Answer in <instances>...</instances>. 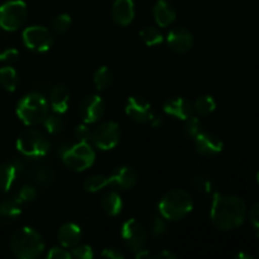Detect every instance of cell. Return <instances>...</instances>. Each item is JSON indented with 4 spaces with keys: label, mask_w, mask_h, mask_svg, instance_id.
Returning a JSON list of instances; mask_svg holds the SVG:
<instances>
[{
    "label": "cell",
    "mask_w": 259,
    "mask_h": 259,
    "mask_svg": "<svg viewBox=\"0 0 259 259\" xmlns=\"http://www.w3.org/2000/svg\"><path fill=\"white\" fill-rule=\"evenodd\" d=\"M247 217V205L235 195L215 194L210 218L218 229L229 232L239 228Z\"/></svg>",
    "instance_id": "cell-1"
},
{
    "label": "cell",
    "mask_w": 259,
    "mask_h": 259,
    "mask_svg": "<svg viewBox=\"0 0 259 259\" xmlns=\"http://www.w3.org/2000/svg\"><path fill=\"white\" fill-rule=\"evenodd\" d=\"M9 247L17 258L34 259L45 250V240L37 230L24 227L12 235Z\"/></svg>",
    "instance_id": "cell-2"
},
{
    "label": "cell",
    "mask_w": 259,
    "mask_h": 259,
    "mask_svg": "<svg viewBox=\"0 0 259 259\" xmlns=\"http://www.w3.org/2000/svg\"><path fill=\"white\" fill-rule=\"evenodd\" d=\"M162 217L171 222L184 219L194 209V200L190 192L182 189H174L163 195L158 205Z\"/></svg>",
    "instance_id": "cell-3"
},
{
    "label": "cell",
    "mask_w": 259,
    "mask_h": 259,
    "mask_svg": "<svg viewBox=\"0 0 259 259\" xmlns=\"http://www.w3.org/2000/svg\"><path fill=\"white\" fill-rule=\"evenodd\" d=\"M18 118L28 126L43 124L48 115V103L39 93H29L23 96L17 105Z\"/></svg>",
    "instance_id": "cell-4"
},
{
    "label": "cell",
    "mask_w": 259,
    "mask_h": 259,
    "mask_svg": "<svg viewBox=\"0 0 259 259\" xmlns=\"http://www.w3.org/2000/svg\"><path fill=\"white\" fill-rule=\"evenodd\" d=\"M17 148L28 158H40L48 153L51 143L47 136L38 129H25L17 139Z\"/></svg>",
    "instance_id": "cell-5"
},
{
    "label": "cell",
    "mask_w": 259,
    "mask_h": 259,
    "mask_svg": "<svg viewBox=\"0 0 259 259\" xmlns=\"http://www.w3.org/2000/svg\"><path fill=\"white\" fill-rule=\"evenodd\" d=\"M95 156V151L88 142H78L76 144H70L61 157L68 168L75 172H82L93 166Z\"/></svg>",
    "instance_id": "cell-6"
},
{
    "label": "cell",
    "mask_w": 259,
    "mask_h": 259,
    "mask_svg": "<svg viewBox=\"0 0 259 259\" xmlns=\"http://www.w3.org/2000/svg\"><path fill=\"white\" fill-rule=\"evenodd\" d=\"M27 17V4L23 0H9L0 7V28L14 32L24 24Z\"/></svg>",
    "instance_id": "cell-7"
},
{
    "label": "cell",
    "mask_w": 259,
    "mask_h": 259,
    "mask_svg": "<svg viewBox=\"0 0 259 259\" xmlns=\"http://www.w3.org/2000/svg\"><path fill=\"white\" fill-rule=\"evenodd\" d=\"M94 146L103 151H110L120 141V126L115 121L101 123L91 132Z\"/></svg>",
    "instance_id": "cell-8"
},
{
    "label": "cell",
    "mask_w": 259,
    "mask_h": 259,
    "mask_svg": "<svg viewBox=\"0 0 259 259\" xmlns=\"http://www.w3.org/2000/svg\"><path fill=\"white\" fill-rule=\"evenodd\" d=\"M23 43L34 52H46L52 47L53 37L50 30L42 25H32L23 32Z\"/></svg>",
    "instance_id": "cell-9"
},
{
    "label": "cell",
    "mask_w": 259,
    "mask_h": 259,
    "mask_svg": "<svg viewBox=\"0 0 259 259\" xmlns=\"http://www.w3.org/2000/svg\"><path fill=\"white\" fill-rule=\"evenodd\" d=\"M121 238L132 252L143 249L147 243V230L136 219H129L121 227Z\"/></svg>",
    "instance_id": "cell-10"
},
{
    "label": "cell",
    "mask_w": 259,
    "mask_h": 259,
    "mask_svg": "<svg viewBox=\"0 0 259 259\" xmlns=\"http://www.w3.org/2000/svg\"><path fill=\"white\" fill-rule=\"evenodd\" d=\"M125 113L132 120L138 124L151 123L154 116L151 104L144 98H139V96H131L126 100Z\"/></svg>",
    "instance_id": "cell-11"
},
{
    "label": "cell",
    "mask_w": 259,
    "mask_h": 259,
    "mask_svg": "<svg viewBox=\"0 0 259 259\" xmlns=\"http://www.w3.org/2000/svg\"><path fill=\"white\" fill-rule=\"evenodd\" d=\"M106 110L105 103L99 95H89L81 101L80 104V116L83 123L91 124L96 123L104 116Z\"/></svg>",
    "instance_id": "cell-12"
},
{
    "label": "cell",
    "mask_w": 259,
    "mask_h": 259,
    "mask_svg": "<svg viewBox=\"0 0 259 259\" xmlns=\"http://www.w3.org/2000/svg\"><path fill=\"white\" fill-rule=\"evenodd\" d=\"M223 141L214 133L202 131L195 138V148L196 152L205 157H214L223 151Z\"/></svg>",
    "instance_id": "cell-13"
},
{
    "label": "cell",
    "mask_w": 259,
    "mask_h": 259,
    "mask_svg": "<svg viewBox=\"0 0 259 259\" xmlns=\"http://www.w3.org/2000/svg\"><path fill=\"white\" fill-rule=\"evenodd\" d=\"M168 47L176 53H186L194 46V35L184 27H176L167 35Z\"/></svg>",
    "instance_id": "cell-14"
},
{
    "label": "cell",
    "mask_w": 259,
    "mask_h": 259,
    "mask_svg": "<svg viewBox=\"0 0 259 259\" xmlns=\"http://www.w3.org/2000/svg\"><path fill=\"white\" fill-rule=\"evenodd\" d=\"M108 180L109 185H114L121 190H131L138 184L139 176L133 167L120 166L111 172L110 176H108Z\"/></svg>",
    "instance_id": "cell-15"
},
{
    "label": "cell",
    "mask_w": 259,
    "mask_h": 259,
    "mask_svg": "<svg viewBox=\"0 0 259 259\" xmlns=\"http://www.w3.org/2000/svg\"><path fill=\"white\" fill-rule=\"evenodd\" d=\"M163 111L176 119L186 120L194 113V104L185 98H172L164 101Z\"/></svg>",
    "instance_id": "cell-16"
},
{
    "label": "cell",
    "mask_w": 259,
    "mask_h": 259,
    "mask_svg": "<svg viewBox=\"0 0 259 259\" xmlns=\"http://www.w3.org/2000/svg\"><path fill=\"white\" fill-rule=\"evenodd\" d=\"M24 169L20 161H10L0 164V191L8 192L14 186L17 177Z\"/></svg>",
    "instance_id": "cell-17"
},
{
    "label": "cell",
    "mask_w": 259,
    "mask_h": 259,
    "mask_svg": "<svg viewBox=\"0 0 259 259\" xmlns=\"http://www.w3.org/2000/svg\"><path fill=\"white\" fill-rule=\"evenodd\" d=\"M136 15L133 0H115L111 7V18L119 25L131 24Z\"/></svg>",
    "instance_id": "cell-18"
},
{
    "label": "cell",
    "mask_w": 259,
    "mask_h": 259,
    "mask_svg": "<svg viewBox=\"0 0 259 259\" xmlns=\"http://www.w3.org/2000/svg\"><path fill=\"white\" fill-rule=\"evenodd\" d=\"M57 238L63 248L76 247L77 244H80L81 238H82L81 228L75 223H65L58 229Z\"/></svg>",
    "instance_id": "cell-19"
},
{
    "label": "cell",
    "mask_w": 259,
    "mask_h": 259,
    "mask_svg": "<svg viewBox=\"0 0 259 259\" xmlns=\"http://www.w3.org/2000/svg\"><path fill=\"white\" fill-rule=\"evenodd\" d=\"M153 17L158 27L166 28L176 19V10L167 0H158L153 8Z\"/></svg>",
    "instance_id": "cell-20"
},
{
    "label": "cell",
    "mask_w": 259,
    "mask_h": 259,
    "mask_svg": "<svg viewBox=\"0 0 259 259\" xmlns=\"http://www.w3.org/2000/svg\"><path fill=\"white\" fill-rule=\"evenodd\" d=\"M50 104L55 113H66L68 105H70V91H68V89L65 85L53 86L50 93Z\"/></svg>",
    "instance_id": "cell-21"
},
{
    "label": "cell",
    "mask_w": 259,
    "mask_h": 259,
    "mask_svg": "<svg viewBox=\"0 0 259 259\" xmlns=\"http://www.w3.org/2000/svg\"><path fill=\"white\" fill-rule=\"evenodd\" d=\"M22 215L19 202L13 200L0 202V225H10L17 222Z\"/></svg>",
    "instance_id": "cell-22"
},
{
    "label": "cell",
    "mask_w": 259,
    "mask_h": 259,
    "mask_svg": "<svg viewBox=\"0 0 259 259\" xmlns=\"http://www.w3.org/2000/svg\"><path fill=\"white\" fill-rule=\"evenodd\" d=\"M100 205L105 214H108L109 217H116L123 209V200L116 191H109L101 197Z\"/></svg>",
    "instance_id": "cell-23"
},
{
    "label": "cell",
    "mask_w": 259,
    "mask_h": 259,
    "mask_svg": "<svg viewBox=\"0 0 259 259\" xmlns=\"http://www.w3.org/2000/svg\"><path fill=\"white\" fill-rule=\"evenodd\" d=\"M28 177L39 186H48L53 181V172L47 166H35L28 169Z\"/></svg>",
    "instance_id": "cell-24"
},
{
    "label": "cell",
    "mask_w": 259,
    "mask_h": 259,
    "mask_svg": "<svg viewBox=\"0 0 259 259\" xmlns=\"http://www.w3.org/2000/svg\"><path fill=\"white\" fill-rule=\"evenodd\" d=\"M0 85L7 91H15V89L19 85V77L18 73L12 66H5L0 68Z\"/></svg>",
    "instance_id": "cell-25"
},
{
    "label": "cell",
    "mask_w": 259,
    "mask_h": 259,
    "mask_svg": "<svg viewBox=\"0 0 259 259\" xmlns=\"http://www.w3.org/2000/svg\"><path fill=\"white\" fill-rule=\"evenodd\" d=\"M114 82L113 71L106 66H101L94 73V83L98 90H106Z\"/></svg>",
    "instance_id": "cell-26"
},
{
    "label": "cell",
    "mask_w": 259,
    "mask_h": 259,
    "mask_svg": "<svg viewBox=\"0 0 259 259\" xmlns=\"http://www.w3.org/2000/svg\"><path fill=\"white\" fill-rule=\"evenodd\" d=\"M191 185L197 190L199 192L204 195H210L214 192L215 190V182L210 176L204 174L196 175L191 179Z\"/></svg>",
    "instance_id": "cell-27"
},
{
    "label": "cell",
    "mask_w": 259,
    "mask_h": 259,
    "mask_svg": "<svg viewBox=\"0 0 259 259\" xmlns=\"http://www.w3.org/2000/svg\"><path fill=\"white\" fill-rule=\"evenodd\" d=\"M215 109H217V103H215L214 98L210 95L200 96L194 104V111H196L201 116L210 115L214 113Z\"/></svg>",
    "instance_id": "cell-28"
},
{
    "label": "cell",
    "mask_w": 259,
    "mask_h": 259,
    "mask_svg": "<svg viewBox=\"0 0 259 259\" xmlns=\"http://www.w3.org/2000/svg\"><path fill=\"white\" fill-rule=\"evenodd\" d=\"M139 37L141 39L146 43L147 46H156L162 43L163 40V35L159 32L158 28L156 27H144L143 29L139 32Z\"/></svg>",
    "instance_id": "cell-29"
},
{
    "label": "cell",
    "mask_w": 259,
    "mask_h": 259,
    "mask_svg": "<svg viewBox=\"0 0 259 259\" xmlns=\"http://www.w3.org/2000/svg\"><path fill=\"white\" fill-rule=\"evenodd\" d=\"M108 185V176H104V175H93V176H89L85 180V182H83V189L88 192H98L99 190L104 189Z\"/></svg>",
    "instance_id": "cell-30"
},
{
    "label": "cell",
    "mask_w": 259,
    "mask_h": 259,
    "mask_svg": "<svg viewBox=\"0 0 259 259\" xmlns=\"http://www.w3.org/2000/svg\"><path fill=\"white\" fill-rule=\"evenodd\" d=\"M38 196V190L34 185H24L19 189V191L17 192L15 195L14 200L17 202H19L20 205L22 204H28V202H32L37 199Z\"/></svg>",
    "instance_id": "cell-31"
},
{
    "label": "cell",
    "mask_w": 259,
    "mask_h": 259,
    "mask_svg": "<svg viewBox=\"0 0 259 259\" xmlns=\"http://www.w3.org/2000/svg\"><path fill=\"white\" fill-rule=\"evenodd\" d=\"M43 124H45V128L47 129L48 133L53 134V136L60 134L63 131V126H65L63 120L57 115V113L52 114V115H47Z\"/></svg>",
    "instance_id": "cell-32"
},
{
    "label": "cell",
    "mask_w": 259,
    "mask_h": 259,
    "mask_svg": "<svg viewBox=\"0 0 259 259\" xmlns=\"http://www.w3.org/2000/svg\"><path fill=\"white\" fill-rule=\"evenodd\" d=\"M184 131H185V134H186L189 138L195 139L202 131H204V129H202V123L200 121V119L196 118V116L191 115L189 119H186Z\"/></svg>",
    "instance_id": "cell-33"
},
{
    "label": "cell",
    "mask_w": 259,
    "mask_h": 259,
    "mask_svg": "<svg viewBox=\"0 0 259 259\" xmlns=\"http://www.w3.org/2000/svg\"><path fill=\"white\" fill-rule=\"evenodd\" d=\"M71 17L68 14H60L57 17L53 18L52 20V28L56 33L58 34H63V33L67 32L71 27Z\"/></svg>",
    "instance_id": "cell-34"
},
{
    "label": "cell",
    "mask_w": 259,
    "mask_h": 259,
    "mask_svg": "<svg viewBox=\"0 0 259 259\" xmlns=\"http://www.w3.org/2000/svg\"><path fill=\"white\" fill-rule=\"evenodd\" d=\"M151 233L154 238L163 237L167 233V224L163 217H154L151 223Z\"/></svg>",
    "instance_id": "cell-35"
},
{
    "label": "cell",
    "mask_w": 259,
    "mask_h": 259,
    "mask_svg": "<svg viewBox=\"0 0 259 259\" xmlns=\"http://www.w3.org/2000/svg\"><path fill=\"white\" fill-rule=\"evenodd\" d=\"M71 257L72 258H78V259H93L94 258V252L93 248L90 245L86 244H77L76 247H73L71 249Z\"/></svg>",
    "instance_id": "cell-36"
},
{
    "label": "cell",
    "mask_w": 259,
    "mask_h": 259,
    "mask_svg": "<svg viewBox=\"0 0 259 259\" xmlns=\"http://www.w3.org/2000/svg\"><path fill=\"white\" fill-rule=\"evenodd\" d=\"M75 137L78 142H89L91 139V131L88 125L81 124L77 125L75 129Z\"/></svg>",
    "instance_id": "cell-37"
},
{
    "label": "cell",
    "mask_w": 259,
    "mask_h": 259,
    "mask_svg": "<svg viewBox=\"0 0 259 259\" xmlns=\"http://www.w3.org/2000/svg\"><path fill=\"white\" fill-rule=\"evenodd\" d=\"M48 259H70L72 258L71 257V253L68 250L63 249L61 247H53L51 248V250L48 252L47 254Z\"/></svg>",
    "instance_id": "cell-38"
},
{
    "label": "cell",
    "mask_w": 259,
    "mask_h": 259,
    "mask_svg": "<svg viewBox=\"0 0 259 259\" xmlns=\"http://www.w3.org/2000/svg\"><path fill=\"white\" fill-rule=\"evenodd\" d=\"M101 255H103L104 258H109V259H123L125 255H124V253L121 252L120 249H118V248H114V247H110V248H105V249L101 252Z\"/></svg>",
    "instance_id": "cell-39"
},
{
    "label": "cell",
    "mask_w": 259,
    "mask_h": 259,
    "mask_svg": "<svg viewBox=\"0 0 259 259\" xmlns=\"http://www.w3.org/2000/svg\"><path fill=\"white\" fill-rule=\"evenodd\" d=\"M249 222L255 230L259 232V201L255 202L249 211Z\"/></svg>",
    "instance_id": "cell-40"
},
{
    "label": "cell",
    "mask_w": 259,
    "mask_h": 259,
    "mask_svg": "<svg viewBox=\"0 0 259 259\" xmlns=\"http://www.w3.org/2000/svg\"><path fill=\"white\" fill-rule=\"evenodd\" d=\"M18 58H19V52L17 50H10L4 51L2 52V62H8V63H14L17 62Z\"/></svg>",
    "instance_id": "cell-41"
},
{
    "label": "cell",
    "mask_w": 259,
    "mask_h": 259,
    "mask_svg": "<svg viewBox=\"0 0 259 259\" xmlns=\"http://www.w3.org/2000/svg\"><path fill=\"white\" fill-rule=\"evenodd\" d=\"M154 258H157V259H176L177 255L174 254L172 252H169V250L162 249L161 252L157 253V254L154 255Z\"/></svg>",
    "instance_id": "cell-42"
},
{
    "label": "cell",
    "mask_w": 259,
    "mask_h": 259,
    "mask_svg": "<svg viewBox=\"0 0 259 259\" xmlns=\"http://www.w3.org/2000/svg\"><path fill=\"white\" fill-rule=\"evenodd\" d=\"M151 257V253L148 252V250L147 249H141V250H138V252H136V258H138V259H144V258H149Z\"/></svg>",
    "instance_id": "cell-43"
},
{
    "label": "cell",
    "mask_w": 259,
    "mask_h": 259,
    "mask_svg": "<svg viewBox=\"0 0 259 259\" xmlns=\"http://www.w3.org/2000/svg\"><path fill=\"white\" fill-rule=\"evenodd\" d=\"M238 257H239V258H249V259H252V257H250V255H247V254H239V255H238Z\"/></svg>",
    "instance_id": "cell-44"
},
{
    "label": "cell",
    "mask_w": 259,
    "mask_h": 259,
    "mask_svg": "<svg viewBox=\"0 0 259 259\" xmlns=\"http://www.w3.org/2000/svg\"><path fill=\"white\" fill-rule=\"evenodd\" d=\"M257 181H258V184H259V169H258V172H257Z\"/></svg>",
    "instance_id": "cell-45"
},
{
    "label": "cell",
    "mask_w": 259,
    "mask_h": 259,
    "mask_svg": "<svg viewBox=\"0 0 259 259\" xmlns=\"http://www.w3.org/2000/svg\"><path fill=\"white\" fill-rule=\"evenodd\" d=\"M0 62H2V52H0Z\"/></svg>",
    "instance_id": "cell-46"
}]
</instances>
